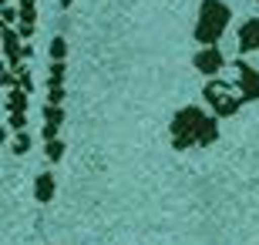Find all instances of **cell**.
<instances>
[{"mask_svg":"<svg viewBox=\"0 0 259 245\" xmlns=\"http://www.w3.org/2000/svg\"><path fill=\"white\" fill-rule=\"evenodd\" d=\"M219 138V121L205 114L202 108H182L172 118V144L179 151L189 148H205Z\"/></svg>","mask_w":259,"mask_h":245,"instance_id":"6da1fadb","label":"cell"},{"mask_svg":"<svg viewBox=\"0 0 259 245\" xmlns=\"http://www.w3.org/2000/svg\"><path fill=\"white\" fill-rule=\"evenodd\" d=\"M229 7L222 0H202L199 7V24H195V40L202 47H215V40L222 37V30L229 27Z\"/></svg>","mask_w":259,"mask_h":245,"instance_id":"7a4b0ae2","label":"cell"},{"mask_svg":"<svg viewBox=\"0 0 259 245\" xmlns=\"http://www.w3.org/2000/svg\"><path fill=\"white\" fill-rule=\"evenodd\" d=\"M202 94H205V101L212 104V111L219 114V118H229V114H236L242 104H246V101H242V94H239V87L226 84V81H209Z\"/></svg>","mask_w":259,"mask_h":245,"instance_id":"3957f363","label":"cell"},{"mask_svg":"<svg viewBox=\"0 0 259 245\" xmlns=\"http://www.w3.org/2000/svg\"><path fill=\"white\" fill-rule=\"evenodd\" d=\"M236 87H239L242 101H256L259 97V71L256 67H249L246 61H236Z\"/></svg>","mask_w":259,"mask_h":245,"instance_id":"277c9868","label":"cell"},{"mask_svg":"<svg viewBox=\"0 0 259 245\" xmlns=\"http://www.w3.org/2000/svg\"><path fill=\"white\" fill-rule=\"evenodd\" d=\"M195 67H199L202 74H219L222 67H226V54L219 47H202L195 54Z\"/></svg>","mask_w":259,"mask_h":245,"instance_id":"5b68a950","label":"cell"},{"mask_svg":"<svg viewBox=\"0 0 259 245\" xmlns=\"http://www.w3.org/2000/svg\"><path fill=\"white\" fill-rule=\"evenodd\" d=\"M259 51V20H246L239 27V54Z\"/></svg>","mask_w":259,"mask_h":245,"instance_id":"8992f818","label":"cell"},{"mask_svg":"<svg viewBox=\"0 0 259 245\" xmlns=\"http://www.w3.org/2000/svg\"><path fill=\"white\" fill-rule=\"evenodd\" d=\"M34 191H37V202H51V195H54V175H40Z\"/></svg>","mask_w":259,"mask_h":245,"instance_id":"52a82bcc","label":"cell"},{"mask_svg":"<svg viewBox=\"0 0 259 245\" xmlns=\"http://www.w3.org/2000/svg\"><path fill=\"white\" fill-rule=\"evenodd\" d=\"M51 57L54 61H64V40L61 37H54V44H51Z\"/></svg>","mask_w":259,"mask_h":245,"instance_id":"ba28073f","label":"cell"},{"mask_svg":"<svg viewBox=\"0 0 259 245\" xmlns=\"http://www.w3.org/2000/svg\"><path fill=\"white\" fill-rule=\"evenodd\" d=\"M61 155H64V144H61V141H51V144H48V158H51V161H58Z\"/></svg>","mask_w":259,"mask_h":245,"instance_id":"9c48e42d","label":"cell"}]
</instances>
